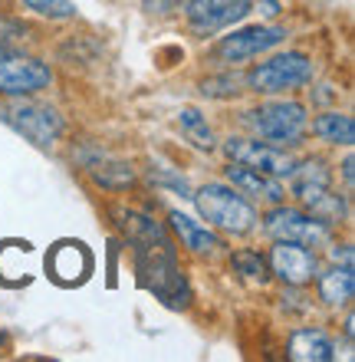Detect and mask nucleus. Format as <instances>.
<instances>
[{
	"label": "nucleus",
	"mask_w": 355,
	"mask_h": 362,
	"mask_svg": "<svg viewBox=\"0 0 355 362\" xmlns=\"http://www.w3.org/2000/svg\"><path fill=\"white\" fill-rule=\"evenodd\" d=\"M135 274L145 290H152L164 306L181 310L191 300L188 280H184L181 267H178V254L168 238V230L148 234V238H135Z\"/></svg>",
	"instance_id": "nucleus-1"
},
{
	"label": "nucleus",
	"mask_w": 355,
	"mask_h": 362,
	"mask_svg": "<svg viewBox=\"0 0 355 362\" xmlns=\"http://www.w3.org/2000/svg\"><path fill=\"white\" fill-rule=\"evenodd\" d=\"M198 201V211L207 224L221 230H231V234H250L257 228V211L237 188H227V185H207L198 194H191Z\"/></svg>",
	"instance_id": "nucleus-2"
},
{
	"label": "nucleus",
	"mask_w": 355,
	"mask_h": 362,
	"mask_svg": "<svg viewBox=\"0 0 355 362\" xmlns=\"http://www.w3.org/2000/svg\"><path fill=\"white\" fill-rule=\"evenodd\" d=\"M247 122L260 139L273 145H299L306 135V109L303 103L293 99H277V103H263L253 112H247Z\"/></svg>",
	"instance_id": "nucleus-3"
},
{
	"label": "nucleus",
	"mask_w": 355,
	"mask_h": 362,
	"mask_svg": "<svg viewBox=\"0 0 355 362\" xmlns=\"http://www.w3.org/2000/svg\"><path fill=\"white\" fill-rule=\"evenodd\" d=\"M313 79V59L299 49H289V53H279V57L267 59V63H257V66L247 73V86L253 93H289V89L306 86Z\"/></svg>",
	"instance_id": "nucleus-4"
},
{
	"label": "nucleus",
	"mask_w": 355,
	"mask_h": 362,
	"mask_svg": "<svg viewBox=\"0 0 355 362\" xmlns=\"http://www.w3.org/2000/svg\"><path fill=\"white\" fill-rule=\"evenodd\" d=\"M263 228L273 240H289V244H303V247H319L329 240V224H323L306 211L283 208V204H277L263 218Z\"/></svg>",
	"instance_id": "nucleus-5"
},
{
	"label": "nucleus",
	"mask_w": 355,
	"mask_h": 362,
	"mask_svg": "<svg viewBox=\"0 0 355 362\" xmlns=\"http://www.w3.org/2000/svg\"><path fill=\"white\" fill-rule=\"evenodd\" d=\"M53 73L47 63L0 47V95H30L37 89H47Z\"/></svg>",
	"instance_id": "nucleus-6"
},
{
	"label": "nucleus",
	"mask_w": 355,
	"mask_h": 362,
	"mask_svg": "<svg viewBox=\"0 0 355 362\" xmlns=\"http://www.w3.org/2000/svg\"><path fill=\"white\" fill-rule=\"evenodd\" d=\"M4 119H7L23 139L40 145V148H49V145L63 135V115H59L53 105H43V103L10 105V109H4Z\"/></svg>",
	"instance_id": "nucleus-7"
},
{
	"label": "nucleus",
	"mask_w": 355,
	"mask_h": 362,
	"mask_svg": "<svg viewBox=\"0 0 355 362\" xmlns=\"http://www.w3.org/2000/svg\"><path fill=\"white\" fill-rule=\"evenodd\" d=\"M224 152L231 155V162H240L247 168H257L263 175H273V178H283V175L296 172V158L287 152H279L273 145L263 142H250V139H227L224 142Z\"/></svg>",
	"instance_id": "nucleus-8"
},
{
	"label": "nucleus",
	"mask_w": 355,
	"mask_h": 362,
	"mask_svg": "<svg viewBox=\"0 0 355 362\" xmlns=\"http://www.w3.org/2000/svg\"><path fill=\"white\" fill-rule=\"evenodd\" d=\"M247 13L250 0H188V7H184V17H188L191 30L201 37H211L217 30L231 27Z\"/></svg>",
	"instance_id": "nucleus-9"
},
{
	"label": "nucleus",
	"mask_w": 355,
	"mask_h": 362,
	"mask_svg": "<svg viewBox=\"0 0 355 362\" xmlns=\"http://www.w3.org/2000/svg\"><path fill=\"white\" fill-rule=\"evenodd\" d=\"M283 40H287V30L283 27H243L221 40L217 57L224 63H243V59H253L260 53H267V49L279 47Z\"/></svg>",
	"instance_id": "nucleus-10"
},
{
	"label": "nucleus",
	"mask_w": 355,
	"mask_h": 362,
	"mask_svg": "<svg viewBox=\"0 0 355 362\" xmlns=\"http://www.w3.org/2000/svg\"><path fill=\"white\" fill-rule=\"evenodd\" d=\"M270 274H277L289 286H303L316 276V254L303 244L277 240L270 250Z\"/></svg>",
	"instance_id": "nucleus-11"
},
{
	"label": "nucleus",
	"mask_w": 355,
	"mask_h": 362,
	"mask_svg": "<svg viewBox=\"0 0 355 362\" xmlns=\"http://www.w3.org/2000/svg\"><path fill=\"white\" fill-rule=\"evenodd\" d=\"M47 267H49V276L63 286H76L83 284L92 270V257L89 250L79 244V240H63L53 247V254L47 257Z\"/></svg>",
	"instance_id": "nucleus-12"
},
{
	"label": "nucleus",
	"mask_w": 355,
	"mask_h": 362,
	"mask_svg": "<svg viewBox=\"0 0 355 362\" xmlns=\"http://www.w3.org/2000/svg\"><path fill=\"white\" fill-rule=\"evenodd\" d=\"M227 181H231L240 194H253V198L273 201V204L283 201V188H279V181L273 178V175H263V172H257V168H247V165H240V162L227 165Z\"/></svg>",
	"instance_id": "nucleus-13"
},
{
	"label": "nucleus",
	"mask_w": 355,
	"mask_h": 362,
	"mask_svg": "<svg viewBox=\"0 0 355 362\" xmlns=\"http://www.w3.org/2000/svg\"><path fill=\"white\" fill-rule=\"evenodd\" d=\"M336 356V346L319 329H296L289 336V359L299 362H329Z\"/></svg>",
	"instance_id": "nucleus-14"
},
{
	"label": "nucleus",
	"mask_w": 355,
	"mask_h": 362,
	"mask_svg": "<svg viewBox=\"0 0 355 362\" xmlns=\"http://www.w3.org/2000/svg\"><path fill=\"white\" fill-rule=\"evenodd\" d=\"M172 228L174 234L181 238V244L188 250H194V254H214V250L221 247V240H217V234L207 228H201L194 218H188V214H181V211H174L172 214Z\"/></svg>",
	"instance_id": "nucleus-15"
},
{
	"label": "nucleus",
	"mask_w": 355,
	"mask_h": 362,
	"mask_svg": "<svg viewBox=\"0 0 355 362\" xmlns=\"http://www.w3.org/2000/svg\"><path fill=\"white\" fill-rule=\"evenodd\" d=\"M355 293V276H352V267L349 264H342V267H332L329 274L319 276V300L329 306H342L349 303Z\"/></svg>",
	"instance_id": "nucleus-16"
},
{
	"label": "nucleus",
	"mask_w": 355,
	"mask_h": 362,
	"mask_svg": "<svg viewBox=\"0 0 355 362\" xmlns=\"http://www.w3.org/2000/svg\"><path fill=\"white\" fill-rule=\"evenodd\" d=\"M313 132L329 145H352L355 142V122L346 112H323L313 119Z\"/></svg>",
	"instance_id": "nucleus-17"
},
{
	"label": "nucleus",
	"mask_w": 355,
	"mask_h": 362,
	"mask_svg": "<svg viewBox=\"0 0 355 362\" xmlns=\"http://www.w3.org/2000/svg\"><path fill=\"white\" fill-rule=\"evenodd\" d=\"M89 175H92V181L96 185H102V188H112V191H122L128 188L135 181V172H132V165H125V162H109V165H86Z\"/></svg>",
	"instance_id": "nucleus-18"
},
{
	"label": "nucleus",
	"mask_w": 355,
	"mask_h": 362,
	"mask_svg": "<svg viewBox=\"0 0 355 362\" xmlns=\"http://www.w3.org/2000/svg\"><path fill=\"white\" fill-rule=\"evenodd\" d=\"M178 125H181L184 135H188L198 148H214V135L198 109H181V112H178Z\"/></svg>",
	"instance_id": "nucleus-19"
},
{
	"label": "nucleus",
	"mask_w": 355,
	"mask_h": 362,
	"mask_svg": "<svg viewBox=\"0 0 355 362\" xmlns=\"http://www.w3.org/2000/svg\"><path fill=\"white\" fill-rule=\"evenodd\" d=\"M234 270H237L240 276H247V280H253V284H267V276H270V267H267V260L260 257L257 250H237L231 257Z\"/></svg>",
	"instance_id": "nucleus-20"
},
{
	"label": "nucleus",
	"mask_w": 355,
	"mask_h": 362,
	"mask_svg": "<svg viewBox=\"0 0 355 362\" xmlns=\"http://www.w3.org/2000/svg\"><path fill=\"white\" fill-rule=\"evenodd\" d=\"M30 10H37L40 17H49V20H66L76 13V4L73 0H23Z\"/></svg>",
	"instance_id": "nucleus-21"
},
{
	"label": "nucleus",
	"mask_w": 355,
	"mask_h": 362,
	"mask_svg": "<svg viewBox=\"0 0 355 362\" xmlns=\"http://www.w3.org/2000/svg\"><path fill=\"white\" fill-rule=\"evenodd\" d=\"M240 86V79L237 76H221V79H204V86L201 93L204 95H234Z\"/></svg>",
	"instance_id": "nucleus-22"
},
{
	"label": "nucleus",
	"mask_w": 355,
	"mask_h": 362,
	"mask_svg": "<svg viewBox=\"0 0 355 362\" xmlns=\"http://www.w3.org/2000/svg\"><path fill=\"white\" fill-rule=\"evenodd\" d=\"M329 257L336 260V264L342 260V264H349V267H352V247H349V244H342V250L332 247V250H329Z\"/></svg>",
	"instance_id": "nucleus-23"
},
{
	"label": "nucleus",
	"mask_w": 355,
	"mask_h": 362,
	"mask_svg": "<svg viewBox=\"0 0 355 362\" xmlns=\"http://www.w3.org/2000/svg\"><path fill=\"white\" fill-rule=\"evenodd\" d=\"M342 175H346V185L352 188V155H349L346 162H342Z\"/></svg>",
	"instance_id": "nucleus-24"
}]
</instances>
